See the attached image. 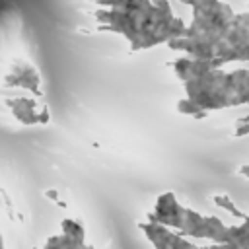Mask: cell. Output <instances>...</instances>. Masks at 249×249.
<instances>
[{
    "mask_svg": "<svg viewBox=\"0 0 249 249\" xmlns=\"http://www.w3.org/2000/svg\"><path fill=\"white\" fill-rule=\"evenodd\" d=\"M95 19L101 31L121 33L130 49H152L160 43L179 37L185 21L167 10L154 6L150 0H95Z\"/></svg>",
    "mask_w": 249,
    "mask_h": 249,
    "instance_id": "6da1fadb",
    "label": "cell"
},
{
    "mask_svg": "<svg viewBox=\"0 0 249 249\" xmlns=\"http://www.w3.org/2000/svg\"><path fill=\"white\" fill-rule=\"evenodd\" d=\"M185 99L177 103V111L191 117H204L210 111L247 105L249 103V70L239 68L224 72L214 68L198 78L185 82Z\"/></svg>",
    "mask_w": 249,
    "mask_h": 249,
    "instance_id": "7a4b0ae2",
    "label": "cell"
},
{
    "mask_svg": "<svg viewBox=\"0 0 249 249\" xmlns=\"http://www.w3.org/2000/svg\"><path fill=\"white\" fill-rule=\"evenodd\" d=\"M148 222L179 230L181 235L195 239H208L212 243H231V230L216 216H204L196 210L183 206L173 193L158 196L154 210L148 214Z\"/></svg>",
    "mask_w": 249,
    "mask_h": 249,
    "instance_id": "3957f363",
    "label": "cell"
},
{
    "mask_svg": "<svg viewBox=\"0 0 249 249\" xmlns=\"http://www.w3.org/2000/svg\"><path fill=\"white\" fill-rule=\"evenodd\" d=\"M138 228L144 231L154 249H208V245H196L189 241L185 235L175 233L171 228L156 222H142L138 224Z\"/></svg>",
    "mask_w": 249,
    "mask_h": 249,
    "instance_id": "277c9868",
    "label": "cell"
},
{
    "mask_svg": "<svg viewBox=\"0 0 249 249\" xmlns=\"http://www.w3.org/2000/svg\"><path fill=\"white\" fill-rule=\"evenodd\" d=\"M6 105L10 107L12 115L21 124H45L51 119L47 107H39V103L35 99L25 97V95L10 97V99H6Z\"/></svg>",
    "mask_w": 249,
    "mask_h": 249,
    "instance_id": "5b68a950",
    "label": "cell"
},
{
    "mask_svg": "<svg viewBox=\"0 0 249 249\" xmlns=\"http://www.w3.org/2000/svg\"><path fill=\"white\" fill-rule=\"evenodd\" d=\"M39 82H41V78H39L37 68L31 62H25V60L12 62V66H10V70L4 78V84L8 88H23V89H29L35 95H41Z\"/></svg>",
    "mask_w": 249,
    "mask_h": 249,
    "instance_id": "8992f818",
    "label": "cell"
},
{
    "mask_svg": "<svg viewBox=\"0 0 249 249\" xmlns=\"http://www.w3.org/2000/svg\"><path fill=\"white\" fill-rule=\"evenodd\" d=\"M224 62L218 58H198V56H181L177 60H173V70L177 74L179 80L187 82L193 78H198L214 68H222Z\"/></svg>",
    "mask_w": 249,
    "mask_h": 249,
    "instance_id": "52a82bcc",
    "label": "cell"
},
{
    "mask_svg": "<svg viewBox=\"0 0 249 249\" xmlns=\"http://www.w3.org/2000/svg\"><path fill=\"white\" fill-rule=\"evenodd\" d=\"M45 249H93L91 245H88L86 241H78L66 233H58L47 239Z\"/></svg>",
    "mask_w": 249,
    "mask_h": 249,
    "instance_id": "ba28073f",
    "label": "cell"
},
{
    "mask_svg": "<svg viewBox=\"0 0 249 249\" xmlns=\"http://www.w3.org/2000/svg\"><path fill=\"white\" fill-rule=\"evenodd\" d=\"M231 230V243L249 247V214L241 220L239 226H230Z\"/></svg>",
    "mask_w": 249,
    "mask_h": 249,
    "instance_id": "9c48e42d",
    "label": "cell"
},
{
    "mask_svg": "<svg viewBox=\"0 0 249 249\" xmlns=\"http://www.w3.org/2000/svg\"><path fill=\"white\" fill-rule=\"evenodd\" d=\"M60 228H62V233L78 239V241H86V228L78 222V220H72V218H64L60 222Z\"/></svg>",
    "mask_w": 249,
    "mask_h": 249,
    "instance_id": "30bf717a",
    "label": "cell"
},
{
    "mask_svg": "<svg viewBox=\"0 0 249 249\" xmlns=\"http://www.w3.org/2000/svg\"><path fill=\"white\" fill-rule=\"evenodd\" d=\"M212 200H214V204H216V206L224 208L226 212H230V214H231V216H235V218H241V220H243V218L247 216L245 212H241V210L233 204V200H231L228 195H214V196H212Z\"/></svg>",
    "mask_w": 249,
    "mask_h": 249,
    "instance_id": "8fae6325",
    "label": "cell"
},
{
    "mask_svg": "<svg viewBox=\"0 0 249 249\" xmlns=\"http://www.w3.org/2000/svg\"><path fill=\"white\" fill-rule=\"evenodd\" d=\"M208 249H249V247H243L237 243H210Z\"/></svg>",
    "mask_w": 249,
    "mask_h": 249,
    "instance_id": "7c38bea8",
    "label": "cell"
},
{
    "mask_svg": "<svg viewBox=\"0 0 249 249\" xmlns=\"http://www.w3.org/2000/svg\"><path fill=\"white\" fill-rule=\"evenodd\" d=\"M154 6H158V8H161V10H167V12H171V4H169V0H150Z\"/></svg>",
    "mask_w": 249,
    "mask_h": 249,
    "instance_id": "4fadbf2b",
    "label": "cell"
},
{
    "mask_svg": "<svg viewBox=\"0 0 249 249\" xmlns=\"http://www.w3.org/2000/svg\"><path fill=\"white\" fill-rule=\"evenodd\" d=\"M239 175H243V177H247V179H249V163H245V165H241V167H239Z\"/></svg>",
    "mask_w": 249,
    "mask_h": 249,
    "instance_id": "5bb4252c",
    "label": "cell"
},
{
    "mask_svg": "<svg viewBox=\"0 0 249 249\" xmlns=\"http://www.w3.org/2000/svg\"><path fill=\"white\" fill-rule=\"evenodd\" d=\"M0 249H4V239H2V235H0Z\"/></svg>",
    "mask_w": 249,
    "mask_h": 249,
    "instance_id": "9a60e30c",
    "label": "cell"
},
{
    "mask_svg": "<svg viewBox=\"0 0 249 249\" xmlns=\"http://www.w3.org/2000/svg\"><path fill=\"white\" fill-rule=\"evenodd\" d=\"M239 121H249V115H247V117H241Z\"/></svg>",
    "mask_w": 249,
    "mask_h": 249,
    "instance_id": "2e32d148",
    "label": "cell"
}]
</instances>
